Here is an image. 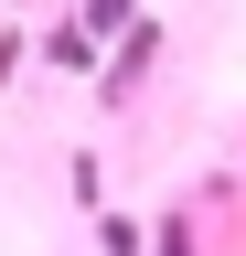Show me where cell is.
I'll return each instance as SVG.
<instances>
[{"label":"cell","mask_w":246,"mask_h":256,"mask_svg":"<svg viewBox=\"0 0 246 256\" xmlns=\"http://www.w3.org/2000/svg\"><path fill=\"white\" fill-rule=\"evenodd\" d=\"M86 22H129V0H86Z\"/></svg>","instance_id":"6da1fadb"},{"label":"cell","mask_w":246,"mask_h":256,"mask_svg":"<svg viewBox=\"0 0 246 256\" xmlns=\"http://www.w3.org/2000/svg\"><path fill=\"white\" fill-rule=\"evenodd\" d=\"M161 256H193V235H182V224H171V235H161Z\"/></svg>","instance_id":"7a4b0ae2"}]
</instances>
